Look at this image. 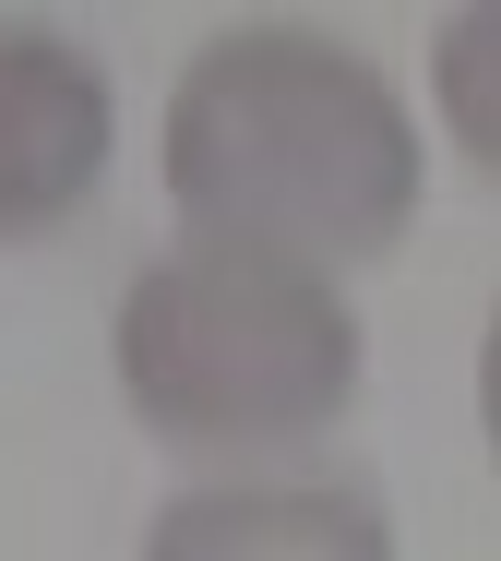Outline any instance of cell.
Segmentation results:
<instances>
[{
  "instance_id": "cell-1",
  "label": "cell",
  "mask_w": 501,
  "mask_h": 561,
  "mask_svg": "<svg viewBox=\"0 0 501 561\" xmlns=\"http://www.w3.org/2000/svg\"><path fill=\"white\" fill-rule=\"evenodd\" d=\"M167 204L215 251L263 263H371L418 216V119L359 48L311 24H228L179 60L155 131Z\"/></svg>"
},
{
  "instance_id": "cell-2",
  "label": "cell",
  "mask_w": 501,
  "mask_h": 561,
  "mask_svg": "<svg viewBox=\"0 0 501 561\" xmlns=\"http://www.w3.org/2000/svg\"><path fill=\"white\" fill-rule=\"evenodd\" d=\"M108 358H120V394L155 443H179V454H287V443H311V431L347 419L371 335H359V311H347L335 275L191 239V251H155L120 287Z\"/></svg>"
},
{
  "instance_id": "cell-3",
  "label": "cell",
  "mask_w": 501,
  "mask_h": 561,
  "mask_svg": "<svg viewBox=\"0 0 501 561\" xmlns=\"http://www.w3.org/2000/svg\"><path fill=\"white\" fill-rule=\"evenodd\" d=\"M96 180H108V72L72 36L12 24L0 36V227L48 239Z\"/></svg>"
},
{
  "instance_id": "cell-4",
  "label": "cell",
  "mask_w": 501,
  "mask_h": 561,
  "mask_svg": "<svg viewBox=\"0 0 501 561\" xmlns=\"http://www.w3.org/2000/svg\"><path fill=\"white\" fill-rule=\"evenodd\" d=\"M143 561H394V514L359 478H203L155 502Z\"/></svg>"
},
{
  "instance_id": "cell-5",
  "label": "cell",
  "mask_w": 501,
  "mask_h": 561,
  "mask_svg": "<svg viewBox=\"0 0 501 561\" xmlns=\"http://www.w3.org/2000/svg\"><path fill=\"white\" fill-rule=\"evenodd\" d=\"M430 96H442V131L466 144V168L501 180V0L430 24Z\"/></svg>"
},
{
  "instance_id": "cell-6",
  "label": "cell",
  "mask_w": 501,
  "mask_h": 561,
  "mask_svg": "<svg viewBox=\"0 0 501 561\" xmlns=\"http://www.w3.org/2000/svg\"><path fill=\"white\" fill-rule=\"evenodd\" d=\"M478 431L501 454V311H490V335H478Z\"/></svg>"
}]
</instances>
